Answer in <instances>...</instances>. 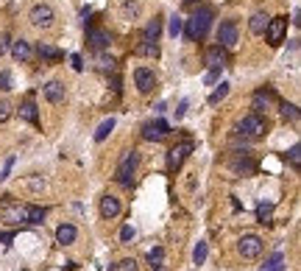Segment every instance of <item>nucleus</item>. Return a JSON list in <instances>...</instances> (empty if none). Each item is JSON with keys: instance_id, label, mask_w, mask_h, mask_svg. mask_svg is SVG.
Here are the masks:
<instances>
[{"instance_id": "f257e3e1", "label": "nucleus", "mask_w": 301, "mask_h": 271, "mask_svg": "<svg viewBox=\"0 0 301 271\" xmlns=\"http://www.w3.org/2000/svg\"><path fill=\"white\" fill-rule=\"evenodd\" d=\"M212 20H215L212 9H207V6H204V9H198L190 20H184V31H181V34L187 36L190 42L204 39V36H207V31L212 28Z\"/></svg>"}, {"instance_id": "f03ea898", "label": "nucleus", "mask_w": 301, "mask_h": 271, "mask_svg": "<svg viewBox=\"0 0 301 271\" xmlns=\"http://www.w3.org/2000/svg\"><path fill=\"white\" fill-rule=\"evenodd\" d=\"M237 131H240L243 137H248V140H257V137H262V134L268 131V120L259 112H251V115H246V118L240 120Z\"/></svg>"}, {"instance_id": "7ed1b4c3", "label": "nucleus", "mask_w": 301, "mask_h": 271, "mask_svg": "<svg viewBox=\"0 0 301 271\" xmlns=\"http://www.w3.org/2000/svg\"><path fill=\"white\" fill-rule=\"evenodd\" d=\"M137 162H139V154L134 149L126 151L120 157V165H117V182L123 184V187H131V176H134V171H137Z\"/></svg>"}, {"instance_id": "20e7f679", "label": "nucleus", "mask_w": 301, "mask_h": 271, "mask_svg": "<svg viewBox=\"0 0 301 271\" xmlns=\"http://www.w3.org/2000/svg\"><path fill=\"white\" fill-rule=\"evenodd\" d=\"M190 151H192V140L176 143V146L167 151V168H170V171H179V168L184 165V159L190 157Z\"/></svg>"}, {"instance_id": "39448f33", "label": "nucleus", "mask_w": 301, "mask_h": 271, "mask_svg": "<svg viewBox=\"0 0 301 271\" xmlns=\"http://www.w3.org/2000/svg\"><path fill=\"white\" fill-rule=\"evenodd\" d=\"M237 249H240V254L246 257V260H257L265 246H262V238H257V235H243L240 241H237Z\"/></svg>"}, {"instance_id": "423d86ee", "label": "nucleus", "mask_w": 301, "mask_h": 271, "mask_svg": "<svg viewBox=\"0 0 301 271\" xmlns=\"http://www.w3.org/2000/svg\"><path fill=\"white\" fill-rule=\"evenodd\" d=\"M237 39H240L237 23H234V20H223V23L218 26V45H223V48H234Z\"/></svg>"}, {"instance_id": "0eeeda50", "label": "nucleus", "mask_w": 301, "mask_h": 271, "mask_svg": "<svg viewBox=\"0 0 301 271\" xmlns=\"http://www.w3.org/2000/svg\"><path fill=\"white\" fill-rule=\"evenodd\" d=\"M28 20H31V26H36V28H51L53 20H56V14H53L51 6L36 3L34 9H31V14H28Z\"/></svg>"}, {"instance_id": "6e6552de", "label": "nucleus", "mask_w": 301, "mask_h": 271, "mask_svg": "<svg viewBox=\"0 0 301 271\" xmlns=\"http://www.w3.org/2000/svg\"><path fill=\"white\" fill-rule=\"evenodd\" d=\"M287 34V17H274L268 20V28H265V39L268 45H279Z\"/></svg>"}, {"instance_id": "1a4fd4ad", "label": "nucleus", "mask_w": 301, "mask_h": 271, "mask_svg": "<svg viewBox=\"0 0 301 271\" xmlns=\"http://www.w3.org/2000/svg\"><path fill=\"white\" fill-rule=\"evenodd\" d=\"M86 42H89V48L92 51H106L109 48V42H112V34L106 31V28H86Z\"/></svg>"}, {"instance_id": "9d476101", "label": "nucleus", "mask_w": 301, "mask_h": 271, "mask_svg": "<svg viewBox=\"0 0 301 271\" xmlns=\"http://www.w3.org/2000/svg\"><path fill=\"white\" fill-rule=\"evenodd\" d=\"M170 134V126L164 120H154V123H145L142 126V137H145L148 143H159V140H164Z\"/></svg>"}, {"instance_id": "9b49d317", "label": "nucleus", "mask_w": 301, "mask_h": 271, "mask_svg": "<svg viewBox=\"0 0 301 271\" xmlns=\"http://www.w3.org/2000/svg\"><path fill=\"white\" fill-rule=\"evenodd\" d=\"M134 84H137V90L142 92V95H148V92L156 87L154 70H151V67H137V70H134Z\"/></svg>"}, {"instance_id": "f8f14e48", "label": "nucleus", "mask_w": 301, "mask_h": 271, "mask_svg": "<svg viewBox=\"0 0 301 271\" xmlns=\"http://www.w3.org/2000/svg\"><path fill=\"white\" fill-rule=\"evenodd\" d=\"M42 95H45V101H51V104H61V101H64V84H61V81H48L42 87Z\"/></svg>"}, {"instance_id": "ddd939ff", "label": "nucleus", "mask_w": 301, "mask_h": 271, "mask_svg": "<svg viewBox=\"0 0 301 271\" xmlns=\"http://www.w3.org/2000/svg\"><path fill=\"white\" fill-rule=\"evenodd\" d=\"M204 59H207L209 67H226V48L223 45H212V48H207Z\"/></svg>"}, {"instance_id": "4468645a", "label": "nucleus", "mask_w": 301, "mask_h": 271, "mask_svg": "<svg viewBox=\"0 0 301 271\" xmlns=\"http://www.w3.org/2000/svg\"><path fill=\"white\" fill-rule=\"evenodd\" d=\"M101 215H104V218H117V215H120V199L104 196V199H101Z\"/></svg>"}, {"instance_id": "2eb2a0df", "label": "nucleus", "mask_w": 301, "mask_h": 271, "mask_svg": "<svg viewBox=\"0 0 301 271\" xmlns=\"http://www.w3.org/2000/svg\"><path fill=\"white\" fill-rule=\"evenodd\" d=\"M11 56L20 59V61H28L34 56V51H31V45H28L26 39H17V42H11Z\"/></svg>"}, {"instance_id": "dca6fc26", "label": "nucleus", "mask_w": 301, "mask_h": 271, "mask_svg": "<svg viewBox=\"0 0 301 271\" xmlns=\"http://www.w3.org/2000/svg\"><path fill=\"white\" fill-rule=\"evenodd\" d=\"M268 14L265 11H254V17H251V23H248V28H251V34H257V36H262L265 34V28H268Z\"/></svg>"}, {"instance_id": "f3484780", "label": "nucleus", "mask_w": 301, "mask_h": 271, "mask_svg": "<svg viewBox=\"0 0 301 271\" xmlns=\"http://www.w3.org/2000/svg\"><path fill=\"white\" fill-rule=\"evenodd\" d=\"M36 53H39L42 59H48V61H59V59H64V53H61L59 48L48 45V42H36Z\"/></svg>"}, {"instance_id": "a211bd4d", "label": "nucleus", "mask_w": 301, "mask_h": 271, "mask_svg": "<svg viewBox=\"0 0 301 271\" xmlns=\"http://www.w3.org/2000/svg\"><path fill=\"white\" fill-rule=\"evenodd\" d=\"M6 224H26V207H3Z\"/></svg>"}, {"instance_id": "6ab92c4d", "label": "nucleus", "mask_w": 301, "mask_h": 271, "mask_svg": "<svg viewBox=\"0 0 301 271\" xmlns=\"http://www.w3.org/2000/svg\"><path fill=\"white\" fill-rule=\"evenodd\" d=\"M76 235H78V229L73 227V224H61V227L56 229V241H59L61 246L73 243V241H76Z\"/></svg>"}, {"instance_id": "aec40b11", "label": "nucleus", "mask_w": 301, "mask_h": 271, "mask_svg": "<svg viewBox=\"0 0 301 271\" xmlns=\"http://www.w3.org/2000/svg\"><path fill=\"white\" fill-rule=\"evenodd\" d=\"M148 266L154 271H162L164 269V249L162 246H154L151 252H148Z\"/></svg>"}, {"instance_id": "412c9836", "label": "nucleus", "mask_w": 301, "mask_h": 271, "mask_svg": "<svg viewBox=\"0 0 301 271\" xmlns=\"http://www.w3.org/2000/svg\"><path fill=\"white\" fill-rule=\"evenodd\" d=\"M20 118H26L28 123L39 126V112H36V104H34V101H26V104L20 106Z\"/></svg>"}, {"instance_id": "4be33fe9", "label": "nucleus", "mask_w": 301, "mask_h": 271, "mask_svg": "<svg viewBox=\"0 0 301 271\" xmlns=\"http://www.w3.org/2000/svg\"><path fill=\"white\" fill-rule=\"evenodd\" d=\"M159 34H162V17H154L151 23H148L142 39H148V42H156V39H159Z\"/></svg>"}, {"instance_id": "5701e85b", "label": "nucleus", "mask_w": 301, "mask_h": 271, "mask_svg": "<svg viewBox=\"0 0 301 271\" xmlns=\"http://www.w3.org/2000/svg\"><path fill=\"white\" fill-rule=\"evenodd\" d=\"M42 221H45V207L28 204L26 207V224H42Z\"/></svg>"}, {"instance_id": "b1692460", "label": "nucleus", "mask_w": 301, "mask_h": 271, "mask_svg": "<svg viewBox=\"0 0 301 271\" xmlns=\"http://www.w3.org/2000/svg\"><path fill=\"white\" fill-rule=\"evenodd\" d=\"M134 53H137V56H159V45L156 42H148V39H142V42L137 45V48H134Z\"/></svg>"}, {"instance_id": "393cba45", "label": "nucleus", "mask_w": 301, "mask_h": 271, "mask_svg": "<svg viewBox=\"0 0 301 271\" xmlns=\"http://www.w3.org/2000/svg\"><path fill=\"white\" fill-rule=\"evenodd\" d=\"M257 221L259 224H271V221H274V204H271V201H262L257 207Z\"/></svg>"}, {"instance_id": "a878e982", "label": "nucleus", "mask_w": 301, "mask_h": 271, "mask_svg": "<svg viewBox=\"0 0 301 271\" xmlns=\"http://www.w3.org/2000/svg\"><path fill=\"white\" fill-rule=\"evenodd\" d=\"M274 101V92L271 90H259V92H254V109H268V104Z\"/></svg>"}, {"instance_id": "bb28decb", "label": "nucleus", "mask_w": 301, "mask_h": 271, "mask_svg": "<svg viewBox=\"0 0 301 271\" xmlns=\"http://www.w3.org/2000/svg\"><path fill=\"white\" fill-rule=\"evenodd\" d=\"M207 254H209L207 241H198V246L192 249V263H195V266H204V263H207Z\"/></svg>"}, {"instance_id": "cd10ccee", "label": "nucleus", "mask_w": 301, "mask_h": 271, "mask_svg": "<svg viewBox=\"0 0 301 271\" xmlns=\"http://www.w3.org/2000/svg\"><path fill=\"white\" fill-rule=\"evenodd\" d=\"M114 129V118H109V120H104L101 126H98V131H95V143H104L109 134H112Z\"/></svg>"}, {"instance_id": "c85d7f7f", "label": "nucleus", "mask_w": 301, "mask_h": 271, "mask_svg": "<svg viewBox=\"0 0 301 271\" xmlns=\"http://www.w3.org/2000/svg\"><path fill=\"white\" fill-rule=\"evenodd\" d=\"M240 154H243V159H234L232 168L234 171H240V174H251V171H254V162L248 159V151H240Z\"/></svg>"}, {"instance_id": "c756f323", "label": "nucleus", "mask_w": 301, "mask_h": 271, "mask_svg": "<svg viewBox=\"0 0 301 271\" xmlns=\"http://www.w3.org/2000/svg\"><path fill=\"white\" fill-rule=\"evenodd\" d=\"M262 271H284V257H282V252H274V254H271Z\"/></svg>"}, {"instance_id": "7c9ffc66", "label": "nucleus", "mask_w": 301, "mask_h": 271, "mask_svg": "<svg viewBox=\"0 0 301 271\" xmlns=\"http://www.w3.org/2000/svg\"><path fill=\"white\" fill-rule=\"evenodd\" d=\"M120 11H123V17L126 20H137L139 17V3H131V0H126L120 6Z\"/></svg>"}, {"instance_id": "2f4dec72", "label": "nucleus", "mask_w": 301, "mask_h": 271, "mask_svg": "<svg viewBox=\"0 0 301 271\" xmlns=\"http://www.w3.org/2000/svg\"><path fill=\"white\" fill-rule=\"evenodd\" d=\"M226 95H229V84H226V81H220V87H218L215 92L209 95V104H212V106H218V104H220V101H223Z\"/></svg>"}, {"instance_id": "473e14b6", "label": "nucleus", "mask_w": 301, "mask_h": 271, "mask_svg": "<svg viewBox=\"0 0 301 271\" xmlns=\"http://www.w3.org/2000/svg\"><path fill=\"white\" fill-rule=\"evenodd\" d=\"M282 115H284V120L299 123V106H293V104H282Z\"/></svg>"}, {"instance_id": "72a5a7b5", "label": "nucleus", "mask_w": 301, "mask_h": 271, "mask_svg": "<svg viewBox=\"0 0 301 271\" xmlns=\"http://www.w3.org/2000/svg\"><path fill=\"white\" fill-rule=\"evenodd\" d=\"M181 31H184V20H181L179 14H173L170 17V36L176 39V36H181Z\"/></svg>"}, {"instance_id": "f704fd0d", "label": "nucleus", "mask_w": 301, "mask_h": 271, "mask_svg": "<svg viewBox=\"0 0 301 271\" xmlns=\"http://www.w3.org/2000/svg\"><path fill=\"white\" fill-rule=\"evenodd\" d=\"M287 157H290V165L299 171V168H301V146H299V143L290 149V154H287Z\"/></svg>"}, {"instance_id": "c9c22d12", "label": "nucleus", "mask_w": 301, "mask_h": 271, "mask_svg": "<svg viewBox=\"0 0 301 271\" xmlns=\"http://www.w3.org/2000/svg\"><path fill=\"white\" fill-rule=\"evenodd\" d=\"M114 271H137V260H134V257H129V260H120L117 266H114Z\"/></svg>"}, {"instance_id": "e433bc0d", "label": "nucleus", "mask_w": 301, "mask_h": 271, "mask_svg": "<svg viewBox=\"0 0 301 271\" xmlns=\"http://www.w3.org/2000/svg\"><path fill=\"white\" fill-rule=\"evenodd\" d=\"M134 235H137V232H134V227H131V224H126V227L120 229V241H123V243H131V241H134Z\"/></svg>"}, {"instance_id": "4c0bfd02", "label": "nucleus", "mask_w": 301, "mask_h": 271, "mask_svg": "<svg viewBox=\"0 0 301 271\" xmlns=\"http://www.w3.org/2000/svg\"><path fill=\"white\" fill-rule=\"evenodd\" d=\"M0 90H3V92L11 90V73L9 70H0Z\"/></svg>"}, {"instance_id": "58836bf2", "label": "nucleus", "mask_w": 301, "mask_h": 271, "mask_svg": "<svg viewBox=\"0 0 301 271\" xmlns=\"http://www.w3.org/2000/svg\"><path fill=\"white\" fill-rule=\"evenodd\" d=\"M218 79H220V67H209L207 76H204V81H207V84H218Z\"/></svg>"}, {"instance_id": "ea45409f", "label": "nucleus", "mask_w": 301, "mask_h": 271, "mask_svg": "<svg viewBox=\"0 0 301 271\" xmlns=\"http://www.w3.org/2000/svg\"><path fill=\"white\" fill-rule=\"evenodd\" d=\"M11 168H14V157H9V159H6V165H3V171H0V182H6V179H9Z\"/></svg>"}, {"instance_id": "a19ab883", "label": "nucleus", "mask_w": 301, "mask_h": 271, "mask_svg": "<svg viewBox=\"0 0 301 271\" xmlns=\"http://www.w3.org/2000/svg\"><path fill=\"white\" fill-rule=\"evenodd\" d=\"M9 118H11V106L6 104V101H0V123L9 120Z\"/></svg>"}, {"instance_id": "79ce46f5", "label": "nucleus", "mask_w": 301, "mask_h": 271, "mask_svg": "<svg viewBox=\"0 0 301 271\" xmlns=\"http://www.w3.org/2000/svg\"><path fill=\"white\" fill-rule=\"evenodd\" d=\"M98 64H101V70H114V59H112V56H109V59H106V56H101V59H98Z\"/></svg>"}, {"instance_id": "37998d69", "label": "nucleus", "mask_w": 301, "mask_h": 271, "mask_svg": "<svg viewBox=\"0 0 301 271\" xmlns=\"http://www.w3.org/2000/svg\"><path fill=\"white\" fill-rule=\"evenodd\" d=\"M70 61H73V70H84V59H81V56H78V53H73V56H70Z\"/></svg>"}, {"instance_id": "c03bdc74", "label": "nucleus", "mask_w": 301, "mask_h": 271, "mask_svg": "<svg viewBox=\"0 0 301 271\" xmlns=\"http://www.w3.org/2000/svg\"><path fill=\"white\" fill-rule=\"evenodd\" d=\"M184 112H187V101H181V104H179V109H176V118H181Z\"/></svg>"}, {"instance_id": "a18cd8bd", "label": "nucleus", "mask_w": 301, "mask_h": 271, "mask_svg": "<svg viewBox=\"0 0 301 271\" xmlns=\"http://www.w3.org/2000/svg\"><path fill=\"white\" fill-rule=\"evenodd\" d=\"M11 238H14V235H11V232H0V241H3V243H9Z\"/></svg>"}, {"instance_id": "49530a36", "label": "nucleus", "mask_w": 301, "mask_h": 271, "mask_svg": "<svg viewBox=\"0 0 301 271\" xmlns=\"http://www.w3.org/2000/svg\"><path fill=\"white\" fill-rule=\"evenodd\" d=\"M184 3H195V0H184Z\"/></svg>"}]
</instances>
